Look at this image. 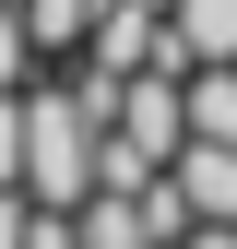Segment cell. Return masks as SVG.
<instances>
[{
  "label": "cell",
  "instance_id": "6da1fadb",
  "mask_svg": "<svg viewBox=\"0 0 237 249\" xmlns=\"http://www.w3.org/2000/svg\"><path fill=\"white\" fill-rule=\"evenodd\" d=\"M154 59H166V0H107L95 36H83V59H71V83H83L95 107H118V83L154 71Z\"/></svg>",
  "mask_w": 237,
  "mask_h": 249
},
{
  "label": "cell",
  "instance_id": "7a4b0ae2",
  "mask_svg": "<svg viewBox=\"0 0 237 249\" xmlns=\"http://www.w3.org/2000/svg\"><path fill=\"white\" fill-rule=\"evenodd\" d=\"M237 59V0H178L166 12V71H214Z\"/></svg>",
  "mask_w": 237,
  "mask_h": 249
},
{
  "label": "cell",
  "instance_id": "3957f363",
  "mask_svg": "<svg viewBox=\"0 0 237 249\" xmlns=\"http://www.w3.org/2000/svg\"><path fill=\"white\" fill-rule=\"evenodd\" d=\"M95 12H107V0H24V24H36V48H48V59H83Z\"/></svg>",
  "mask_w": 237,
  "mask_h": 249
},
{
  "label": "cell",
  "instance_id": "277c9868",
  "mask_svg": "<svg viewBox=\"0 0 237 249\" xmlns=\"http://www.w3.org/2000/svg\"><path fill=\"white\" fill-rule=\"evenodd\" d=\"M190 131H202V142H237V59L190 71Z\"/></svg>",
  "mask_w": 237,
  "mask_h": 249
},
{
  "label": "cell",
  "instance_id": "5b68a950",
  "mask_svg": "<svg viewBox=\"0 0 237 249\" xmlns=\"http://www.w3.org/2000/svg\"><path fill=\"white\" fill-rule=\"evenodd\" d=\"M36 24H24V0H0V95H24V83H36Z\"/></svg>",
  "mask_w": 237,
  "mask_h": 249
}]
</instances>
